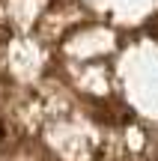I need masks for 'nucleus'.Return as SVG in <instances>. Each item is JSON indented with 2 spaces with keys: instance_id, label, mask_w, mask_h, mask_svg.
<instances>
[{
  "instance_id": "obj_1",
  "label": "nucleus",
  "mask_w": 158,
  "mask_h": 161,
  "mask_svg": "<svg viewBox=\"0 0 158 161\" xmlns=\"http://www.w3.org/2000/svg\"><path fill=\"white\" fill-rule=\"evenodd\" d=\"M0 161H158V0H0Z\"/></svg>"
}]
</instances>
